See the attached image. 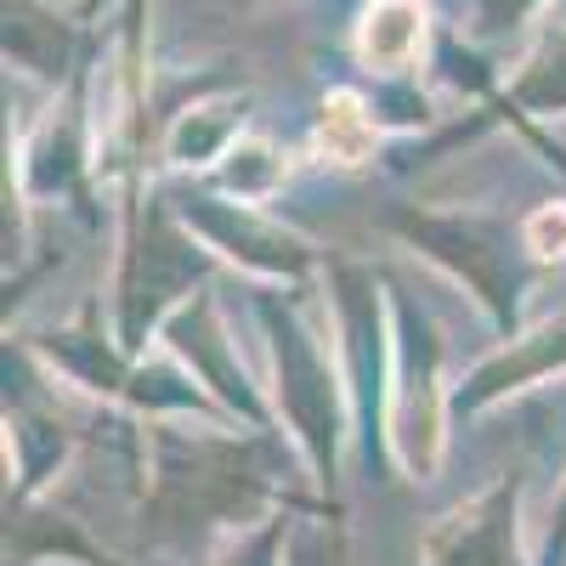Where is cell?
Listing matches in <instances>:
<instances>
[{
    "instance_id": "6da1fadb",
    "label": "cell",
    "mask_w": 566,
    "mask_h": 566,
    "mask_svg": "<svg viewBox=\"0 0 566 566\" xmlns=\"http://www.w3.org/2000/svg\"><path fill=\"white\" fill-rule=\"evenodd\" d=\"M142 538H193L205 527H261L283 499V459L266 431H176L142 424Z\"/></svg>"
},
{
    "instance_id": "7a4b0ae2",
    "label": "cell",
    "mask_w": 566,
    "mask_h": 566,
    "mask_svg": "<svg viewBox=\"0 0 566 566\" xmlns=\"http://www.w3.org/2000/svg\"><path fill=\"white\" fill-rule=\"evenodd\" d=\"M386 221L419 255H431L459 283H470V295L488 306L499 335H515V312H522L527 261H533L522 227H510L504 216L488 210H419V205H402Z\"/></svg>"
},
{
    "instance_id": "3957f363",
    "label": "cell",
    "mask_w": 566,
    "mask_h": 566,
    "mask_svg": "<svg viewBox=\"0 0 566 566\" xmlns=\"http://www.w3.org/2000/svg\"><path fill=\"white\" fill-rule=\"evenodd\" d=\"M266 323H272V363H277V408L290 413L295 437L306 442L312 464L323 470L335 464V380H328V357L317 346V335L295 317L277 312V301H266Z\"/></svg>"
},
{
    "instance_id": "277c9868",
    "label": "cell",
    "mask_w": 566,
    "mask_h": 566,
    "mask_svg": "<svg viewBox=\"0 0 566 566\" xmlns=\"http://www.w3.org/2000/svg\"><path fill=\"white\" fill-rule=\"evenodd\" d=\"M397 340H402V363H397V448L408 459L413 476H431L442 459V391H437V368H442V340L431 317H424L402 290H397Z\"/></svg>"
},
{
    "instance_id": "5b68a950",
    "label": "cell",
    "mask_w": 566,
    "mask_h": 566,
    "mask_svg": "<svg viewBox=\"0 0 566 566\" xmlns=\"http://www.w3.org/2000/svg\"><path fill=\"white\" fill-rule=\"evenodd\" d=\"M419 566H527L522 560V476H504L424 533Z\"/></svg>"
},
{
    "instance_id": "8992f818",
    "label": "cell",
    "mask_w": 566,
    "mask_h": 566,
    "mask_svg": "<svg viewBox=\"0 0 566 566\" xmlns=\"http://www.w3.org/2000/svg\"><path fill=\"white\" fill-rule=\"evenodd\" d=\"M181 227L199 232V239L232 261H244L266 277H306L312 272V244H301L295 232H283L277 221H266L255 205H239V199H181L176 205Z\"/></svg>"
},
{
    "instance_id": "52a82bcc",
    "label": "cell",
    "mask_w": 566,
    "mask_h": 566,
    "mask_svg": "<svg viewBox=\"0 0 566 566\" xmlns=\"http://www.w3.org/2000/svg\"><path fill=\"white\" fill-rule=\"evenodd\" d=\"M165 340L176 346V357L199 374V380L232 408V413H244L255 431H266V408H261V397H255V386L244 380V368H239V357H232V346H227V328H221V317H216V301L210 295H199V301H187V306H176V317L165 323Z\"/></svg>"
},
{
    "instance_id": "ba28073f",
    "label": "cell",
    "mask_w": 566,
    "mask_h": 566,
    "mask_svg": "<svg viewBox=\"0 0 566 566\" xmlns=\"http://www.w3.org/2000/svg\"><path fill=\"white\" fill-rule=\"evenodd\" d=\"M80 52V29L52 0H7V63L34 74L40 85H63Z\"/></svg>"
},
{
    "instance_id": "9c48e42d",
    "label": "cell",
    "mask_w": 566,
    "mask_h": 566,
    "mask_svg": "<svg viewBox=\"0 0 566 566\" xmlns=\"http://www.w3.org/2000/svg\"><path fill=\"white\" fill-rule=\"evenodd\" d=\"M549 368H566V306H560L549 323H538L533 335L510 340L499 357H488V363L459 386V402H464V408H488V402H499V397H510V391L544 380Z\"/></svg>"
},
{
    "instance_id": "30bf717a",
    "label": "cell",
    "mask_w": 566,
    "mask_h": 566,
    "mask_svg": "<svg viewBox=\"0 0 566 566\" xmlns=\"http://www.w3.org/2000/svg\"><path fill=\"white\" fill-rule=\"evenodd\" d=\"M424 40H431V18L419 0H368L357 23V63L397 80L424 63Z\"/></svg>"
},
{
    "instance_id": "8fae6325",
    "label": "cell",
    "mask_w": 566,
    "mask_h": 566,
    "mask_svg": "<svg viewBox=\"0 0 566 566\" xmlns=\"http://www.w3.org/2000/svg\"><path fill=\"white\" fill-rule=\"evenodd\" d=\"M493 103L515 108V119H560L566 114V18L544 23L538 45L493 91Z\"/></svg>"
},
{
    "instance_id": "7c38bea8",
    "label": "cell",
    "mask_w": 566,
    "mask_h": 566,
    "mask_svg": "<svg viewBox=\"0 0 566 566\" xmlns=\"http://www.w3.org/2000/svg\"><path fill=\"white\" fill-rule=\"evenodd\" d=\"M380 108H374V97H363V91H328L323 97V114L312 125V159L317 165H335V170H357L374 159V148H380Z\"/></svg>"
},
{
    "instance_id": "4fadbf2b",
    "label": "cell",
    "mask_w": 566,
    "mask_h": 566,
    "mask_svg": "<svg viewBox=\"0 0 566 566\" xmlns=\"http://www.w3.org/2000/svg\"><path fill=\"white\" fill-rule=\"evenodd\" d=\"M239 136H244V97H193L165 125V159L181 170L221 165Z\"/></svg>"
},
{
    "instance_id": "5bb4252c",
    "label": "cell",
    "mask_w": 566,
    "mask_h": 566,
    "mask_svg": "<svg viewBox=\"0 0 566 566\" xmlns=\"http://www.w3.org/2000/svg\"><path fill=\"white\" fill-rule=\"evenodd\" d=\"M216 187L239 205H261L283 187V148L266 136H239L227 148V159L216 165Z\"/></svg>"
},
{
    "instance_id": "9a60e30c",
    "label": "cell",
    "mask_w": 566,
    "mask_h": 566,
    "mask_svg": "<svg viewBox=\"0 0 566 566\" xmlns=\"http://www.w3.org/2000/svg\"><path fill=\"white\" fill-rule=\"evenodd\" d=\"M283 549H290V515H266L261 527L232 533L227 549L216 555V566H277Z\"/></svg>"
},
{
    "instance_id": "2e32d148",
    "label": "cell",
    "mask_w": 566,
    "mask_h": 566,
    "mask_svg": "<svg viewBox=\"0 0 566 566\" xmlns=\"http://www.w3.org/2000/svg\"><path fill=\"white\" fill-rule=\"evenodd\" d=\"M522 239H527V255L533 261H560L566 255V205L549 199L533 216H522Z\"/></svg>"
},
{
    "instance_id": "e0dca14e",
    "label": "cell",
    "mask_w": 566,
    "mask_h": 566,
    "mask_svg": "<svg viewBox=\"0 0 566 566\" xmlns=\"http://www.w3.org/2000/svg\"><path fill=\"white\" fill-rule=\"evenodd\" d=\"M566 555V482H560V493H555V504H549V533H544V566H555Z\"/></svg>"
},
{
    "instance_id": "ac0fdd59",
    "label": "cell",
    "mask_w": 566,
    "mask_h": 566,
    "mask_svg": "<svg viewBox=\"0 0 566 566\" xmlns=\"http://www.w3.org/2000/svg\"><path fill=\"white\" fill-rule=\"evenodd\" d=\"M244 7H261V0H244Z\"/></svg>"
}]
</instances>
